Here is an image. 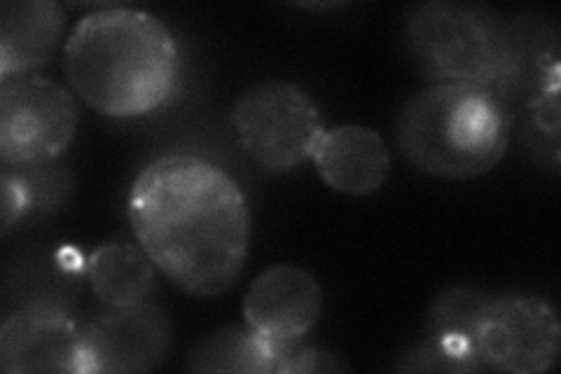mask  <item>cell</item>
Listing matches in <instances>:
<instances>
[{"instance_id": "1", "label": "cell", "mask_w": 561, "mask_h": 374, "mask_svg": "<svg viewBox=\"0 0 561 374\" xmlns=\"http://www.w3.org/2000/svg\"><path fill=\"white\" fill-rule=\"evenodd\" d=\"M134 237L175 288L230 291L251 251V206L234 178L195 155H167L136 175L127 197Z\"/></svg>"}, {"instance_id": "2", "label": "cell", "mask_w": 561, "mask_h": 374, "mask_svg": "<svg viewBox=\"0 0 561 374\" xmlns=\"http://www.w3.org/2000/svg\"><path fill=\"white\" fill-rule=\"evenodd\" d=\"M73 94L113 120L144 117L167 105L181 84V49L154 14L111 8L82 16L64 45Z\"/></svg>"}, {"instance_id": "3", "label": "cell", "mask_w": 561, "mask_h": 374, "mask_svg": "<svg viewBox=\"0 0 561 374\" xmlns=\"http://www.w3.org/2000/svg\"><path fill=\"white\" fill-rule=\"evenodd\" d=\"M513 113L482 84H433L402 105L398 148L410 165L445 181H470L507 152Z\"/></svg>"}, {"instance_id": "4", "label": "cell", "mask_w": 561, "mask_h": 374, "mask_svg": "<svg viewBox=\"0 0 561 374\" xmlns=\"http://www.w3.org/2000/svg\"><path fill=\"white\" fill-rule=\"evenodd\" d=\"M400 45L433 84H482L503 97L505 84L522 68L511 29L494 12L476 5L433 0L410 8L400 24Z\"/></svg>"}, {"instance_id": "5", "label": "cell", "mask_w": 561, "mask_h": 374, "mask_svg": "<svg viewBox=\"0 0 561 374\" xmlns=\"http://www.w3.org/2000/svg\"><path fill=\"white\" fill-rule=\"evenodd\" d=\"M232 127L239 148L267 171L305 165L328 129L313 97L286 80L245 89L232 109Z\"/></svg>"}, {"instance_id": "6", "label": "cell", "mask_w": 561, "mask_h": 374, "mask_svg": "<svg viewBox=\"0 0 561 374\" xmlns=\"http://www.w3.org/2000/svg\"><path fill=\"white\" fill-rule=\"evenodd\" d=\"M73 94L38 73L0 78V159L3 167L51 165L76 138Z\"/></svg>"}, {"instance_id": "7", "label": "cell", "mask_w": 561, "mask_h": 374, "mask_svg": "<svg viewBox=\"0 0 561 374\" xmlns=\"http://www.w3.org/2000/svg\"><path fill=\"white\" fill-rule=\"evenodd\" d=\"M480 365L511 374L548 372L561 347V326L548 299L524 293L491 295L478 326Z\"/></svg>"}, {"instance_id": "8", "label": "cell", "mask_w": 561, "mask_h": 374, "mask_svg": "<svg viewBox=\"0 0 561 374\" xmlns=\"http://www.w3.org/2000/svg\"><path fill=\"white\" fill-rule=\"evenodd\" d=\"M171 347V326L160 307L136 302L108 307L82 330V374L148 372Z\"/></svg>"}, {"instance_id": "9", "label": "cell", "mask_w": 561, "mask_h": 374, "mask_svg": "<svg viewBox=\"0 0 561 374\" xmlns=\"http://www.w3.org/2000/svg\"><path fill=\"white\" fill-rule=\"evenodd\" d=\"M80 320L51 302L14 309L0 328V367L8 374H82Z\"/></svg>"}, {"instance_id": "10", "label": "cell", "mask_w": 561, "mask_h": 374, "mask_svg": "<svg viewBox=\"0 0 561 374\" xmlns=\"http://www.w3.org/2000/svg\"><path fill=\"white\" fill-rule=\"evenodd\" d=\"M323 311L321 283L295 264L262 272L243 299L245 326L272 342H300Z\"/></svg>"}, {"instance_id": "11", "label": "cell", "mask_w": 561, "mask_h": 374, "mask_svg": "<svg viewBox=\"0 0 561 374\" xmlns=\"http://www.w3.org/2000/svg\"><path fill=\"white\" fill-rule=\"evenodd\" d=\"M489 293L451 286L435 297L428 311V337L400 370H482L478 359V326L489 302Z\"/></svg>"}, {"instance_id": "12", "label": "cell", "mask_w": 561, "mask_h": 374, "mask_svg": "<svg viewBox=\"0 0 561 374\" xmlns=\"http://www.w3.org/2000/svg\"><path fill=\"white\" fill-rule=\"evenodd\" d=\"M323 183L348 197H365L383 188L391 173V152L379 132L363 124L325 129L311 155Z\"/></svg>"}, {"instance_id": "13", "label": "cell", "mask_w": 561, "mask_h": 374, "mask_svg": "<svg viewBox=\"0 0 561 374\" xmlns=\"http://www.w3.org/2000/svg\"><path fill=\"white\" fill-rule=\"evenodd\" d=\"M66 12L55 0H5L0 5V78L35 73L59 49Z\"/></svg>"}, {"instance_id": "14", "label": "cell", "mask_w": 561, "mask_h": 374, "mask_svg": "<svg viewBox=\"0 0 561 374\" xmlns=\"http://www.w3.org/2000/svg\"><path fill=\"white\" fill-rule=\"evenodd\" d=\"M154 270L144 248L129 241L103 243L87 262L90 286L105 307L146 302L154 288Z\"/></svg>"}, {"instance_id": "15", "label": "cell", "mask_w": 561, "mask_h": 374, "mask_svg": "<svg viewBox=\"0 0 561 374\" xmlns=\"http://www.w3.org/2000/svg\"><path fill=\"white\" fill-rule=\"evenodd\" d=\"M190 370L195 372H237V374H272L278 372L276 342L262 337L251 326L225 328L192 353Z\"/></svg>"}, {"instance_id": "16", "label": "cell", "mask_w": 561, "mask_h": 374, "mask_svg": "<svg viewBox=\"0 0 561 374\" xmlns=\"http://www.w3.org/2000/svg\"><path fill=\"white\" fill-rule=\"evenodd\" d=\"M33 211V197H31V188L26 183V178L20 169L5 167L3 169V235L8 237L10 231L20 225V220L26 216V213Z\"/></svg>"}]
</instances>
